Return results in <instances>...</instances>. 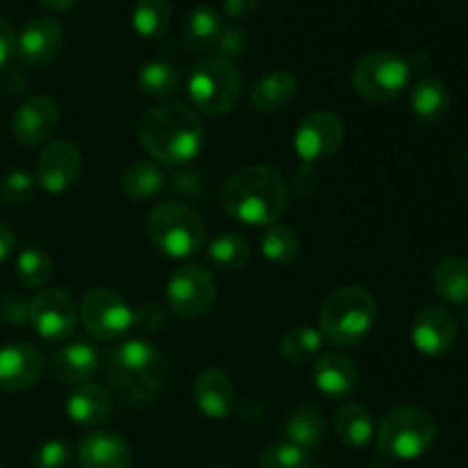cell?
Here are the masks:
<instances>
[{
	"label": "cell",
	"instance_id": "5",
	"mask_svg": "<svg viewBox=\"0 0 468 468\" xmlns=\"http://www.w3.org/2000/svg\"><path fill=\"white\" fill-rule=\"evenodd\" d=\"M144 231L151 245L167 259H192L206 245L204 219L181 201H160L154 206L146 215Z\"/></svg>",
	"mask_w": 468,
	"mask_h": 468
},
{
	"label": "cell",
	"instance_id": "30",
	"mask_svg": "<svg viewBox=\"0 0 468 468\" xmlns=\"http://www.w3.org/2000/svg\"><path fill=\"white\" fill-rule=\"evenodd\" d=\"M131 21L142 39H158L172 23V5L169 0H135Z\"/></svg>",
	"mask_w": 468,
	"mask_h": 468
},
{
	"label": "cell",
	"instance_id": "45",
	"mask_svg": "<svg viewBox=\"0 0 468 468\" xmlns=\"http://www.w3.org/2000/svg\"><path fill=\"white\" fill-rule=\"evenodd\" d=\"M37 3L50 12H69V9L76 7V0H37Z\"/></svg>",
	"mask_w": 468,
	"mask_h": 468
},
{
	"label": "cell",
	"instance_id": "8",
	"mask_svg": "<svg viewBox=\"0 0 468 468\" xmlns=\"http://www.w3.org/2000/svg\"><path fill=\"white\" fill-rule=\"evenodd\" d=\"M410 78V62L393 50L366 53L352 69V87L356 96L373 105H388L400 99Z\"/></svg>",
	"mask_w": 468,
	"mask_h": 468
},
{
	"label": "cell",
	"instance_id": "16",
	"mask_svg": "<svg viewBox=\"0 0 468 468\" xmlns=\"http://www.w3.org/2000/svg\"><path fill=\"white\" fill-rule=\"evenodd\" d=\"M457 320L443 306H425L411 324V343L425 356H443L457 341Z\"/></svg>",
	"mask_w": 468,
	"mask_h": 468
},
{
	"label": "cell",
	"instance_id": "44",
	"mask_svg": "<svg viewBox=\"0 0 468 468\" xmlns=\"http://www.w3.org/2000/svg\"><path fill=\"white\" fill-rule=\"evenodd\" d=\"M14 245H16V236H14L12 227L0 222V263L7 261V256L14 251Z\"/></svg>",
	"mask_w": 468,
	"mask_h": 468
},
{
	"label": "cell",
	"instance_id": "35",
	"mask_svg": "<svg viewBox=\"0 0 468 468\" xmlns=\"http://www.w3.org/2000/svg\"><path fill=\"white\" fill-rule=\"evenodd\" d=\"M16 277L27 288H44L53 277V259L44 250L27 247L16 256Z\"/></svg>",
	"mask_w": 468,
	"mask_h": 468
},
{
	"label": "cell",
	"instance_id": "7",
	"mask_svg": "<svg viewBox=\"0 0 468 468\" xmlns=\"http://www.w3.org/2000/svg\"><path fill=\"white\" fill-rule=\"evenodd\" d=\"M245 80L242 73L231 59L227 58H206L197 64L187 80V94L192 105L208 117H222L236 110L240 103Z\"/></svg>",
	"mask_w": 468,
	"mask_h": 468
},
{
	"label": "cell",
	"instance_id": "20",
	"mask_svg": "<svg viewBox=\"0 0 468 468\" xmlns=\"http://www.w3.org/2000/svg\"><path fill=\"white\" fill-rule=\"evenodd\" d=\"M133 452L126 439L117 432L99 430L87 434L78 446L80 468H131Z\"/></svg>",
	"mask_w": 468,
	"mask_h": 468
},
{
	"label": "cell",
	"instance_id": "47",
	"mask_svg": "<svg viewBox=\"0 0 468 468\" xmlns=\"http://www.w3.org/2000/svg\"><path fill=\"white\" fill-rule=\"evenodd\" d=\"M213 468H229V466H213Z\"/></svg>",
	"mask_w": 468,
	"mask_h": 468
},
{
	"label": "cell",
	"instance_id": "12",
	"mask_svg": "<svg viewBox=\"0 0 468 468\" xmlns=\"http://www.w3.org/2000/svg\"><path fill=\"white\" fill-rule=\"evenodd\" d=\"M346 140V126L341 119L327 110H315L306 114L295 131V151L304 165L327 160L341 149Z\"/></svg>",
	"mask_w": 468,
	"mask_h": 468
},
{
	"label": "cell",
	"instance_id": "39",
	"mask_svg": "<svg viewBox=\"0 0 468 468\" xmlns=\"http://www.w3.org/2000/svg\"><path fill=\"white\" fill-rule=\"evenodd\" d=\"M215 48L219 50V58H238L247 50V37L236 27H222V35H219Z\"/></svg>",
	"mask_w": 468,
	"mask_h": 468
},
{
	"label": "cell",
	"instance_id": "14",
	"mask_svg": "<svg viewBox=\"0 0 468 468\" xmlns=\"http://www.w3.org/2000/svg\"><path fill=\"white\" fill-rule=\"evenodd\" d=\"M59 119H62L59 105L50 96H32L23 101L12 114L14 140L26 149L46 144L58 133Z\"/></svg>",
	"mask_w": 468,
	"mask_h": 468
},
{
	"label": "cell",
	"instance_id": "21",
	"mask_svg": "<svg viewBox=\"0 0 468 468\" xmlns=\"http://www.w3.org/2000/svg\"><path fill=\"white\" fill-rule=\"evenodd\" d=\"M314 384L323 396L347 398L359 387V368L343 352H324L314 361Z\"/></svg>",
	"mask_w": 468,
	"mask_h": 468
},
{
	"label": "cell",
	"instance_id": "18",
	"mask_svg": "<svg viewBox=\"0 0 468 468\" xmlns=\"http://www.w3.org/2000/svg\"><path fill=\"white\" fill-rule=\"evenodd\" d=\"M101 368V352L94 343L73 341L55 352L50 359V373L64 387H80L91 382Z\"/></svg>",
	"mask_w": 468,
	"mask_h": 468
},
{
	"label": "cell",
	"instance_id": "43",
	"mask_svg": "<svg viewBox=\"0 0 468 468\" xmlns=\"http://www.w3.org/2000/svg\"><path fill=\"white\" fill-rule=\"evenodd\" d=\"M135 323H140L142 327L144 329H158L160 324L165 323V315H163V311L158 309V306H154V304H149V306H144V309L140 311V314L135 315Z\"/></svg>",
	"mask_w": 468,
	"mask_h": 468
},
{
	"label": "cell",
	"instance_id": "11",
	"mask_svg": "<svg viewBox=\"0 0 468 468\" xmlns=\"http://www.w3.org/2000/svg\"><path fill=\"white\" fill-rule=\"evenodd\" d=\"M27 318L37 336L48 343H62L73 334L78 323V306L71 295L59 288H46L32 297Z\"/></svg>",
	"mask_w": 468,
	"mask_h": 468
},
{
	"label": "cell",
	"instance_id": "10",
	"mask_svg": "<svg viewBox=\"0 0 468 468\" xmlns=\"http://www.w3.org/2000/svg\"><path fill=\"white\" fill-rule=\"evenodd\" d=\"M218 302L215 277L201 265H183L167 283V304L178 318H204Z\"/></svg>",
	"mask_w": 468,
	"mask_h": 468
},
{
	"label": "cell",
	"instance_id": "32",
	"mask_svg": "<svg viewBox=\"0 0 468 468\" xmlns=\"http://www.w3.org/2000/svg\"><path fill=\"white\" fill-rule=\"evenodd\" d=\"M137 85L149 99H167L181 85V73L167 59H151L137 73Z\"/></svg>",
	"mask_w": 468,
	"mask_h": 468
},
{
	"label": "cell",
	"instance_id": "27",
	"mask_svg": "<svg viewBox=\"0 0 468 468\" xmlns=\"http://www.w3.org/2000/svg\"><path fill=\"white\" fill-rule=\"evenodd\" d=\"M334 428L338 439L350 448H366L375 437L373 414L359 402H346L334 416Z\"/></svg>",
	"mask_w": 468,
	"mask_h": 468
},
{
	"label": "cell",
	"instance_id": "13",
	"mask_svg": "<svg viewBox=\"0 0 468 468\" xmlns=\"http://www.w3.org/2000/svg\"><path fill=\"white\" fill-rule=\"evenodd\" d=\"M82 172V154L73 142H50L37 160L35 181L48 195H62L76 186Z\"/></svg>",
	"mask_w": 468,
	"mask_h": 468
},
{
	"label": "cell",
	"instance_id": "24",
	"mask_svg": "<svg viewBox=\"0 0 468 468\" xmlns=\"http://www.w3.org/2000/svg\"><path fill=\"white\" fill-rule=\"evenodd\" d=\"M222 27V16L218 9L210 5H199L183 18L181 39L192 53H208L218 46Z\"/></svg>",
	"mask_w": 468,
	"mask_h": 468
},
{
	"label": "cell",
	"instance_id": "9",
	"mask_svg": "<svg viewBox=\"0 0 468 468\" xmlns=\"http://www.w3.org/2000/svg\"><path fill=\"white\" fill-rule=\"evenodd\" d=\"M78 318L99 341H119L135 327V314L112 288H91L78 306Z\"/></svg>",
	"mask_w": 468,
	"mask_h": 468
},
{
	"label": "cell",
	"instance_id": "34",
	"mask_svg": "<svg viewBox=\"0 0 468 468\" xmlns=\"http://www.w3.org/2000/svg\"><path fill=\"white\" fill-rule=\"evenodd\" d=\"M208 259L224 272H238L250 261V245L240 233L224 231L208 242Z\"/></svg>",
	"mask_w": 468,
	"mask_h": 468
},
{
	"label": "cell",
	"instance_id": "1",
	"mask_svg": "<svg viewBox=\"0 0 468 468\" xmlns=\"http://www.w3.org/2000/svg\"><path fill=\"white\" fill-rule=\"evenodd\" d=\"M137 140L154 163L183 167L201 154L204 123L187 105L165 103L142 114L137 122Z\"/></svg>",
	"mask_w": 468,
	"mask_h": 468
},
{
	"label": "cell",
	"instance_id": "3",
	"mask_svg": "<svg viewBox=\"0 0 468 468\" xmlns=\"http://www.w3.org/2000/svg\"><path fill=\"white\" fill-rule=\"evenodd\" d=\"M105 373L119 400L131 407H142L149 405L163 388L167 364L151 343L131 338L108 352Z\"/></svg>",
	"mask_w": 468,
	"mask_h": 468
},
{
	"label": "cell",
	"instance_id": "31",
	"mask_svg": "<svg viewBox=\"0 0 468 468\" xmlns=\"http://www.w3.org/2000/svg\"><path fill=\"white\" fill-rule=\"evenodd\" d=\"M323 332L315 327H306V324H297V327L288 329L282 336V346H279V352H282L283 359L288 364H311L318 356L320 347H323Z\"/></svg>",
	"mask_w": 468,
	"mask_h": 468
},
{
	"label": "cell",
	"instance_id": "19",
	"mask_svg": "<svg viewBox=\"0 0 468 468\" xmlns=\"http://www.w3.org/2000/svg\"><path fill=\"white\" fill-rule=\"evenodd\" d=\"M192 396L201 414L210 420H224L236 407V387L219 368L201 370L192 384Z\"/></svg>",
	"mask_w": 468,
	"mask_h": 468
},
{
	"label": "cell",
	"instance_id": "29",
	"mask_svg": "<svg viewBox=\"0 0 468 468\" xmlns=\"http://www.w3.org/2000/svg\"><path fill=\"white\" fill-rule=\"evenodd\" d=\"M432 288L448 304H468V259H443L432 272Z\"/></svg>",
	"mask_w": 468,
	"mask_h": 468
},
{
	"label": "cell",
	"instance_id": "4",
	"mask_svg": "<svg viewBox=\"0 0 468 468\" xmlns=\"http://www.w3.org/2000/svg\"><path fill=\"white\" fill-rule=\"evenodd\" d=\"M375 320H378L375 297L361 286H343L324 300L318 329L323 332L324 341L350 350L368 338Z\"/></svg>",
	"mask_w": 468,
	"mask_h": 468
},
{
	"label": "cell",
	"instance_id": "15",
	"mask_svg": "<svg viewBox=\"0 0 468 468\" xmlns=\"http://www.w3.org/2000/svg\"><path fill=\"white\" fill-rule=\"evenodd\" d=\"M44 370V355L30 343H7L0 347V391H26L39 382Z\"/></svg>",
	"mask_w": 468,
	"mask_h": 468
},
{
	"label": "cell",
	"instance_id": "40",
	"mask_svg": "<svg viewBox=\"0 0 468 468\" xmlns=\"http://www.w3.org/2000/svg\"><path fill=\"white\" fill-rule=\"evenodd\" d=\"M318 181L320 178L315 174L314 165L302 163V167H297L295 174H292V190H295L297 197L306 199V197H311L318 190Z\"/></svg>",
	"mask_w": 468,
	"mask_h": 468
},
{
	"label": "cell",
	"instance_id": "22",
	"mask_svg": "<svg viewBox=\"0 0 468 468\" xmlns=\"http://www.w3.org/2000/svg\"><path fill=\"white\" fill-rule=\"evenodd\" d=\"M64 411L80 428H99L112 414V400L103 387L87 382L80 387H73L67 402H64Z\"/></svg>",
	"mask_w": 468,
	"mask_h": 468
},
{
	"label": "cell",
	"instance_id": "2",
	"mask_svg": "<svg viewBox=\"0 0 468 468\" xmlns=\"http://www.w3.org/2000/svg\"><path fill=\"white\" fill-rule=\"evenodd\" d=\"M288 183L268 165H250L224 181L219 201L238 222L250 227H272L288 208Z\"/></svg>",
	"mask_w": 468,
	"mask_h": 468
},
{
	"label": "cell",
	"instance_id": "36",
	"mask_svg": "<svg viewBox=\"0 0 468 468\" xmlns=\"http://www.w3.org/2000/svg\"><path fill=\"white\" fill-rule=\"evenodd\" d=\"M261 468H311L309 451L292 443L282 441L268 446L259 457Z\"/></svg>",
	"mask_w": 468,
	"mask_h": 468
},
{
	"label": "cell",
	"instance_id": "23",
	"mask_svg": "<svg viewBox=\"0 0 468 468\" xmlns=\"http://www.w3.org/2000/svg\"><path fill=\"white\" fill-rule=\"evenodd\" d=\"M451 91L446 82L434 76L419 80L410 91L411 114L428 126L443 122L451 112Z\"/></svg>",
	"mask_w": 468,
	"mask_h": 468
},
{
	"label": "cell",
	"instance_id": "38",
	"mask_svg": "<svg viewBox=\"0 0 468 468\" xmlns=\"http://www.w3.org/2000/svg\"><path fill=\"white\" fill-rule=\"evenodd\" d=\"M71 446L64 439H50L37 448L32 468H71Z\"/></svg>",
	"mask_w": 468,
	"mask_h": 468
},
{
	"label": "cell",
	"instance_id": "42",
	"mask_svg": "<svg viewBox=\"0 0 468 468\" xmlns=\"http://www.w3.org/2000/svg\"><path fill=\"white\" fill-rule=\"evenodd\" d=\"M259 7L261 0H224V12H227V16L238 18V21L254 16L259 12Z\"/></svg>",
	"mask_w": 468,
	"mask_h": 468
},
{
	"label": "cell",
	"instance_id": "26",
	"mask_svg": "<svg viewBox=\"0 0 468 468\" xmlns=\"http://www.w3.org/2000/svg\"><path fill=\"white\" fill-rule=\"evenodd\" d=\"M283 437L292 446H300L304 451H315L327 439L324 416L315 407H300L283 423Z\"/></svg>",
	"mask_w": 468,
	"mask_h": 468
},
{
	"label": "cell",
	"instance_id": "6",
	"mask_svg": "<svg viewBox=\"0 0 468 468\" xmlns=\"http://www.w3.org/2000/svg\"><path fill=\"white\" fill-rule=\"evenodd\" d=\"M437 420L420 407H396L387 411L378 430V451L387 460L414 462L437 441Z\"/></svg>",
	"mask_w": 468,
	"mask_h": 468
},
{
	"label": "cell",
	"instance_id": "46",
	"mask_svg": "<svg viewBox=\"0 0 468 468\" xmlns=\"http://www.w3.org/2000/svg\"><path fill=\"white\" fill-rule=\"evenodd\" d=\"M464 324H466V329H468V309H466V314H464Z\"/></svg>",
	"mask_w": 468,
	"mask_h": 468
},
{
	"label": "cell",
	"instance_id": "37",
	"mask_svg": "<svg viewBox=\"0 0 468 468\" xmlns=\"http://www.w3.org/2000/svg\"><path fill=\"white\" fill-rule=\"evenodd\" d=\"M37 181L27 172H9L0 178V199L5 204H27L35 197Z\"/></svg>",
	"mask_w": 468,
	"mask_h": 468
},
{
	"label": "cell",
	"instance_id": "28",
	"mask_svg": "<svg viewBox=\"0 0 468 468\" xmlns=\"http://www.w3.org/2000/svg\"><path fill=\"white\" fill-rule=\"evenodd\" d=\"M165 174L154 160H133L122 174V190L133 201H151L165 190Z\"/></svg>",
	"mask_w": 468,
	"mask_h": 468
},
{
	"label": "cell",
	"instance_id": "25",
	"mask_svg": "<svg viewBox=\"0 0 468 468\" xmlns=\"http://www.w3.org/2000/svg\"><path fill=\"white\" fill-rule=\"evenodd\" d=\"M297 96V80L288 71H272L261 76L251 87L250 101L259 112H279Z\"/></svg>",
	"mask_w": 468,
	"mask_h": 468
},
{
	"label": "cell",
	"instance_id": "17",
	"mask_svg": "<svg viewBox=\"0 0 468 468\" xmlns=\"http://www.w3.org/2000/svg\"><path fill=\"white\" fill-rule=\"evenodd\" d=\"M64 44V30L53 18H32L16 35V55L21 62L32 67L50 64L59 55Z\"/></svg>",
	"mask_w": 468,
	"mask_h": 468
},
{
	"label": "cell",
	"instance_id": "41",
	"mask_svg": "<svg viewBox=\"0 0 468 468\" xmlns=\"http://www.w3.org/2000/svg\"><path fill=\"white\" fill-rule=\"evenodd\" d=\"M16 55V35H14L9 21L0 16V69L7 67Z\"/></svg>",
	"mask_w": 468,
	"mask_h": 468
},
{
	"label": "cell",
	"instance_id": "33",
	"mask_svg": "<svg viewBox=\"0 0 468 468\" xmlns=\"http://www.w3.org/2000/svg\"><path fill=\"white\" fill-rule=\"evenodd\" d=\"M300 236L292 229L282 227V224H272L265 227V231L259 238V250L265 261L274 265H288L300 256Z\"/></svg>",
	"mask_w": 468,
	"mask_h": 468
}]
</instances>
